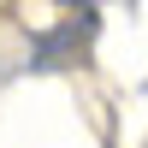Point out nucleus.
<instances>
[{
	"label": "nucleus",
	"instance_id": "nucleus-1",
	"mask_svg": "<svg viewBox=\"0 0 148 148\" xmlns=\"http://www.w3.org/2000/svg\"><path fill=\"white\" fill-rule=\"evenodd\" d=\"M59 6H71V12H89V6H95V0H59Z\"/></svg>",
	"mask_w": 148,
	"mask_h": 148
}]
</instances>
